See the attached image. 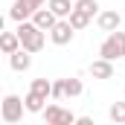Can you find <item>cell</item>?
Here are the masks:
<instances>
[{"instance_id": "obj_20", "label": "cell", "mask_w": 125, "mask_h": 125, "mask_svg": "<svg viewBox=\"0 0 125 125\" xmlns=\"http://www.w3.org/2000/svg\"><path fill=\"white\" fill-rule=\"evenodd\" d=\"M32 6H35V9H41V6H44V3H47V0H29Z\"/></svg>"}, {"instance_id": "obj_7", "label": "cell", "mask_w": 125, "mask_h": 125, "mask_svg": "<svg viewBox=\"0 0 125 125\" xmlns=\"http://www.w3.org/2000/svg\"><path fill=\"white\" fill-rule=\"evenodd\" d=\"M32 15H35V6H32L29 0H15V3H12V9H9V18H12V21H18V23H21V21H26V18H32Z\"/></svg>"}, {"instance_id": "obj_17", "label": "cell", "mask_w": 125, "mask_h": 125, "mask_svg": "<svg viewBox=\"0 0 125 125\" xmlns=\"http://www.w3.org/2000/svg\"><path fill=\"white\" fill-rule=\"evenodd\" d=\"M64 90H67V96H79L84 87H82V79H64Z\"/></svg>"}, {"instance_id": "obj_16", "label": "cell", "mask_w": 125, "mask_h": 125, "mask_svg": "<svg viewBox=\"0 0 125 125\" xmlns=\"http://www.w3.org/2000/svg\"><path fill=\"white\" fill-rule=\"evenodd\" d=\"M108 116H111L114 122H125V102H114L111 111H108Z\"/></svg>"}, {"instance_id": "obj_12", "label": "cell", "mask_w": 125, "mask_h": 125, "mask_svg": "<svg viewBox=\"0 0 125 125\" xmlns=\"http://www.w3.org/2000/svg\"><path fill=\"white\" fill-rule=\"evenodd\" d=\"M23 102H26V111H32V114H44V102H47V96H41V93H35V90H29Z\"/></svg>"}, {"instance_id": "obj_3", "label": "cell", "mask_w": 125, "mask_h": 125, "mask_svg": "<svg viewBox=\"0 0 125 125\" xmlns=\"http://www.w3.org/2000/svg\"><path fill=\"white\" fill-rule=\"evenodd\" d=\"M23 108H26V102H23L21 96L9 93L6 99H3V105H0V116H3V122H9V125L21 122V116H23Z\"/></svg>"}, {"instance_id": "obj_13", "label": "cell", "mask_w": 125, "mask_h": 125, "mask_svg": "<svg viewBox=\"0 0 125 125\" xmlns=\"http://www.w3.org/2000/svg\"><path fill=\"white\" fill-rule=\"evenodd\" d=\"M47 6H50L58 18H70V12L76 9V6H73V0H47Z\"/></svg>"}, {"instance_id": "obj_2", "label": "cell", "mask_w": 125, "mask_h": 125, "mask_svg": "<svg viewBox=\"0 0 125 125\" xmlns=\"http://www.w3.org/2000/svg\"><path fill=\"white\" fill-rule=\"evenodd\" d=\"M99 55L108 58V61H116V58H125V32L114 29L99 47Z\"/></svg>"}, {"instance_id": "obj_5", "label": "cell", "mask_w": 125, "mask_h": 125, "mask_svg": "<svg viewBox=\"0 0 125 125\" xmlns=\"http://www.w3.org/2000/svg\"><path fill=\"white\" fill-rule=\"evenodd\" d=\"M44 119H47V125H73V122H79L76 114L64 111L58 105H47V108H44Z\"/></svg>"}, {"instance_id": "obj_14", "label": "cell", "mask_w": 125, "mask_h": 125, "mask_svg": "<svg viewBox=\"0 0 125 125\" xmlns=\"http://www.w3.org/2000/svg\"><path fill=\"white\" fill-rule=\"evenodd\" d=\"M29 90H35V93H41V96H52V82L50 79H32V87Z\"/></svg>"}, {"instance_id": "obj_18", "label": "cell", "mask_w": 125, "mask_h": 125, "mask_svg": "<svg viewBox=\"0 0 125 125\" xmlns=\"http://www.w3.org/2000/svg\"><path fill=\"white\" fill-rule=\"evenodd\" d=\"M76 9H82L84 15H90V18H93L96 12H99V3H96V0H76Z\"/></svg>"}, {"instance_id": "obj_10", "label": "cell", "mask_w": 125, "mask_h": 125, "mask_svg": "<svg viewBox=\"0 0 125 125\" xmlns=\"http://www.w3.org/2000/svg\"><path fill=\"white\" fill-rule=\"evenodd\" d=\"M96 23H99V29H105V32H114V29H119V23H122V18H119L116 12H99V18H96Z\"/></svg>"}, {"instance_id": "obj_1", "label": "cell", "mask_w": 125, "mask_h": 125, "mask_svg": "<svg viewBox=\"0 0 125 125\" xmlns=\"http://www.w3.org/2000/svg\"><path fill=\"white\" fill-rule=\"evenodd\" d=\"M15 32L21 35L23 50H29V52H41V50H44V29H41L35 21H21V26Z\"/></svg>"}, {"instance_id": "obj_19", "label": "cell", "mask_w": 125, "mask_h": 125, "mask_svg": "<svg viewBox=\"0 0 125 125\" xmlns=\"http://www.w3.org/2000/svg\"><path fill=\"white\" fill-rule=\"evenodd\" d=\"M64 96H67V90H64V79L52 82V99H64Z\"/></svg>"}, {"instance_id": "obj_4", "label": "cell", "mask_w": 125, "mask_h": 125, "mask_svg": "<svg viewBox=\"0 0 125 125\" xmlns=\"http://www.w3.org/2000/svg\"><path fill=\"white\" fill-rule=\"evenodd\" d=\"M73 35H76V26L70 23V18H58V23L50 29V38H52V44H58V47L70 44V41H73Z\"/></svg>"}, {"instance_id": "obj_8", "label": "cell", "mask_w": 125, "mask_h": 125, "mask_svg": "<svg viewBox=\"0 0 125 125\" xmlns=\"http://www.w3.org/2000/svg\"><path fill=\"white\" fill-rule=\"evenodd\" d=\"M9 64H12V70L23 73V70H29V67H32V52L21 47L18 52H12V55H9Z\"/></svg>"}, {"instance_id": "obj_15", "label": "cell", "mask_w": 125, "mask_h": 125, "mask_svg": "<svg viewBox=\"0 0 125 125\" xmlns=\"http://www.w3.org/2000/svg\"><path fill=\"white\" fill-rule=\"evenodd\" d=\"M70 23H73L76 29H84V26L90 23V15H84L82 9H73V12H70Z\"/></svg>"}, {"instance_id": "obj_6", "label": "cell", "mask_w": 125, "mask_h": 125, "mask_svg": "<svg viewBox=\"0 0 125 125\" xmlns=\"http://www.w3.org/2000/svg\"><path fill=\"white\" fill-rule=\"evenodd\" d=\"M32 21H35V23H38V26H41L44 32H50L52 26H55V23H58V15H55L50 6H41V9H35Z\"/></svg>"}, {"instance_id": "obj_9", "label": "cell", "mask_w": 125, "mask_h": 125, "mask_svg": "<svg viewBox=\"0 0 125 125\" xmlns=\"http://www.w3.org/2000/svg\"><path fill=\"white\" fill-rule=\"evenodd\" d=\"M23 44H21V35L18 32H3L0 35V50L6 52V55H12V52H18Z\"/></svg>"}, {"instance_id": "obj_11", "label": "cell", "mask_w": 125, "mask_h": 125, "mask_svg": "<svg viewBox=\"0 0 125 125\" xmlns=\"http://www.w3.org/2000/svg\"><path fill=\"white\" fill-rule=\"evenodd\" d=\"M90 73H93V79H111L114 76V61H108V58L99 55V61L90 64Z\"/></svg>"}]
</instances>
